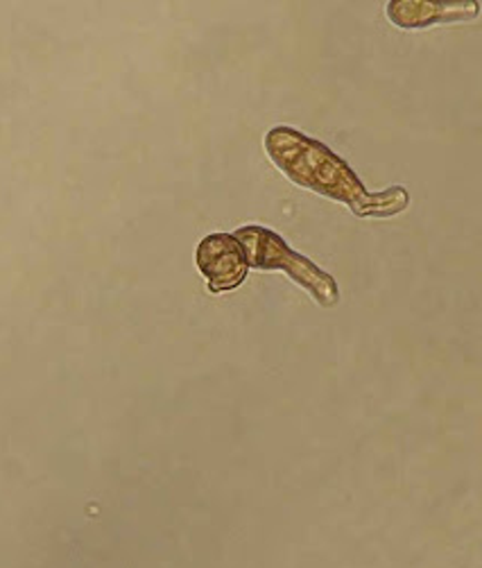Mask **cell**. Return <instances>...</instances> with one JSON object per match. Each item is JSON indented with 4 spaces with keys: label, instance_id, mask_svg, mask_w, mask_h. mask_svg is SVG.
I'll use <instances>...</instances> for the list:
<instances>
[{
    "label": "cell",
    "instance_id": "3957f363",
    "mask_svg": "<svg viewBox=\"0 0 482 568\" xmlns=\"http://www.w3.org/2000/svg\"><path fill=\"white\" fill-rule=\"evenodd\" d=\"M200 272L207 278L211 293H229L243 286L248 278V261L233 234H211L195 252Z\"/></svg>",
    "mask_w": 482,
    "mask_h": 568
},
{
    "label": "cell",
    "instance_id": "6da1fadb",
    "mask_svg": "<svg viewBox=\"0 0 482 568\" xmlns=\"http://www.w3.org/2000/svg\"><path fill=\"white\" fill-rule=\"evenodd\" d=\"M265 152L297 186L344 202L358 217H392L410 206L403 186L370 193L344 159L292 128H272L265 134Z\"/></svg>",
    "mask_w": 482,
    "mask_h": 568
},
{
    "label": "cell",
    "instance_id": "7a4b0ae2",
    "mask_svg": "<svg viewBox=\"0 0 482 568\" xmlns=\"http://www.w3.org/2000/svg\"><path fill=\"white\" fill-rule=\"evenodd\" d=\"M233 239L245 252L248 267L283 270L297 286L307 288L320 306H335L340 302V288L335 278L320 265L288 247V243L272 230L261 224H248L233 232Z\"/></svg>",
    "mask_w": 482,
    "mask_h": 568
},
{
    "label": "cell",
    "instance_id": "277c9868",
    "mask_svg": "<svg viewBox=\"0 0 482 568\" xmlns=\"http://www.w3.org/2000/svg\"><path fill=\"white\" fill-rule=\"evenodd\" d=\"M480 12V3H424V0H394L388 3V19L403 30H421L435 23L471 21Z\"/></svg>",
    "mask_w": 482,
    "mask_h": 568
}]
</instances>
